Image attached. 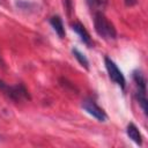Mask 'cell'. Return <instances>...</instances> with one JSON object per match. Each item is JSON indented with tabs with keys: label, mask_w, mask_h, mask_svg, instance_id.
Wrapping results in <instances>:
<instances>
[{
	"label": "cell",
	"mask_w": 148,
	"mask_h": 148,
	"mask_svg": "<svg viewBox=\"0 0 148 148\" xmlns=\"http://www.w3.org/2000/svg\"><path fill=\"white\" fill-rule=\"evenodd\" d=\"M124 1H125V5L128 6V7L134 6V5L136 3V0H124Z\"/></svg>",
	"instance_id": "cell-10"
},
{
	"label": "cell",
	"mask_w": 148,
	"mask_h": 148,
	"mask_svg": "<svg viewBox=\"0 0 148 148\" xmlns=\"http://www.w3.org/2000/svg\"><path fill=\"white\" fill-rule=\"evenodd\" d=\"M126 133H127V135H128V138L132 140V141H134L136 145H141L142 143V136H141V133H140V131L138 130V127L134 125V124H128L127 125V128H126Z\"/></svg>",
	"instance_id": "cell-5"
},
{
	"label": "cell",
	"mask_w": 148,
	"mask_h": 148,
	"mask_svg": "<svg viewBox=\"0 0 148 148\" xmlns=\"http://www.w3.org/2000/svg\"><path fill=\"white\" fill-rule=\"evenodd\" d=\"M133 79H134V81H135V83H136L138 91H139V92H146V80H145L143 75H142L140 72L135 71V72L133 73Z\"/></svg>",
	"instance_id": "cell-7"
},
{
	"label": "cell",
	"mask_w": 148,
	"mask_h": 148,
	"mask_svg": "<svg viewBox=\"0 0 148 148\" xmlns=\"http://www.w3.org/2000/svg\"><path fill=\"white\" fill-rule=\"evenodd\" d=\"M72 28H73V30L80 36V38H81V40L87 45V46H91L92 45V42H91V37H90V35H89V32L86 30V28L81 24V23H79V22H76V23H73L72 24Z\"/></svg>",
	"instance_id": "cell-4"
},
{
	"label": "cell",
	"mask_w": 148,
	"mask_h": 148,
	"mask_svg": "<svg viewBox=\"0 0 148 148\" xmlns=\"http://www.w3.org/2000/svg\"><path fill=\"white\" fill-rule=\"evenodd\" d=\"M72 52H73L74 57L76 58V60L80 62V65L88 69V68H89V61H88V59L84 57V54H83V53H81L77 49H73V50H72Z\"/></svg>",
	"instance_id": "cell-8"
},
{
	"label": "cell",
	"mask_w": 148,
	"mask_h": 148,
	"mask_svg": "<svg viewBox=\"0 0 148 148\" xmlns=\"http://www.w3.org/2000/svg\"><path fill=\"white\" fill-rule=\"evenodd\" d=\"M82 108L86 112H88L90 116H92L94 118H96L99 121H105L108 119V116L104 112V110L102 108H99L95 103V101L91 98H84L82 101Z\"/></svg>",
	"instance_id": "cell-3"
},
{
	"label": "cell",
	"mask_w": 148,
	"mask_h": 148,
	"mask_svg": "<svg viewBox=\"0 0 148 148\" xmlns=\"http://www.w3.org/2000/svg\"><path fill=\"white\" fill-rule=\"evenodd\" d=\"M87 2H88V5L91 7V8H103L104 6H105V3H106V0H87Z\"/></svg>",
	"instance_id": "cell-9"
},
{
	"label": "cell",
	"mask_w": 148,
	"mask_h": 148,
	"mask_svg": "<svg viewBox=\"0 0 148 148\" xmlns=\"http://www.w3.org/2000/svg\"><path fill=\"white\" fill-rule=\"evenodd\" d=\"M94 25L96 32L104 39L111 40L114 39L117 36L116 29L113 24L106 18V16L102 12H96L94 15Z\"/></svg>",
	"instance_id": "cell-1"
},
{
	"label": "cell",
	"mask_w": 148,
	"mask_h": 148,
	"mask_svg": "<svg viewBox=\"0 0 148 148\" xmlns=\"http://www.w3.org/2000/svg\"><path fill=\"white\" fill-rule=\"evenodd\" d=\"M104 62H105V67H106V71L109 73V76L110 79L116 83L118 84L121 89L125 88V84H126V80L121 73V71L118 68V66L108 57L104 58Z\"/></svg>",
	"instance_id": "cell-2"
},
{
	"label": "cell",
	"mask_w": 148,
	"mask_h": 148,
	"mask_svg": "<svg viewBox=\"0 0 148 148\" xmlns=\"http://www.w3.org/2000/svg\"><path fill=\"white\" fill-rule=\"evenodd\" d=\"M50 23L53 27L54 31L58 34V36L60 38H64L65 37V28H64V24H62L61 18L59 16H52L51 20H50Z\"/></svg>",
	"instance_id": "cell-6"
}]
</instances>
